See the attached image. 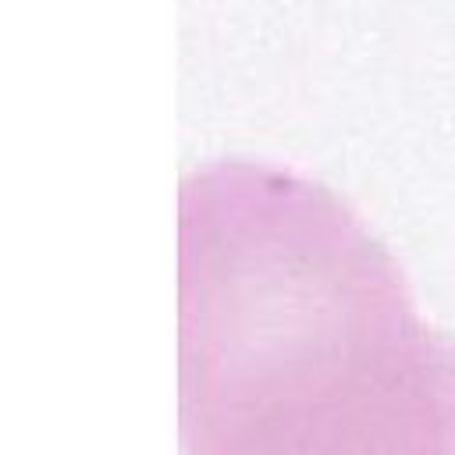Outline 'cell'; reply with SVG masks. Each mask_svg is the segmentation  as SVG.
<instances>
[{
	"label": "cell",
	"instance_id": "6da1fadb",
	"mask_svg": "<svg viewBox=\"0 0 455 455\" xmlns=\"http://www.w3.org/2000/svg\"><path fill=\"white\" fill-rule=\"evenodd\" d=\"M185 455H455V341L323 185L249 160L181 181Z\"/></svg>",
	"mask_w": 455,
	"mask_h": 455
}]
</instances>
